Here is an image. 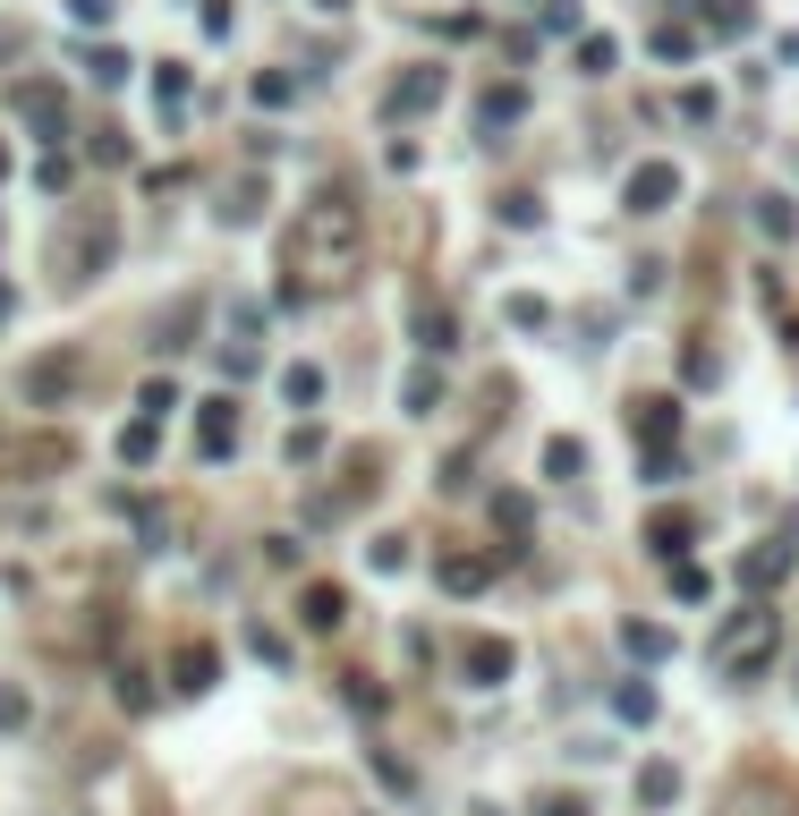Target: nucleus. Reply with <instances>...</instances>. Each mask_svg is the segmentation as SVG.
Listing matches in <instances>:
<instances>
[{
  "mask_svg": "<svg viewBox=\"0 0 799 816\" xmlns=\"http://www.w3.org/2000/svg\"><path fill=\"white\" fill-rule=\"evenodd\" d=\"M417 332H425V349H434V358L451 349V315H443V306H425V315H417Z\"/></svg>",
  "mask_w": 799,
  "mask_h": 816,
  "instance_id": "26",
  "label": "nucleus"
},
{
  "mask_svg": "<svg viewBox=\"0 0 799 816\" xmlns=\"http://www.w3.org/2000/svg\"><path fill=\"white\" fill-rule=\"evenodd\" d=\"M655 52H664V60H689V52H698V34H689V26H664V34H655Z\"/></svg>",
  "mask_w": 799,
  "mask_h": 816,
  "instance_id": "27",
  "label": "nucleus"
},
{
  "mask_svg": "<svg viewBox=\"0 0 799 816\" xmlns=\"http://www.w3.org/2000/svg\"><path fill=\"white\" fill-rule=\"evenodd\" d=\"M612 60H621V43H612V34H587V43H578V68H587V77H604Z\"/></svg>",
  "mask_w": 799,
  "mask_h": 816,
  "instance_id": "22",
  "label": "nucleus"
},
{
  "mask_svg": "<svg viewBox=\"0 0 799 816\" xmlns=\"http://www.w3.org/2000/svg\"><path fill=\"white\" fill-rule=\"evenodd\" d=\"M757 230H766V238H791V230H799L791 197H757Z\"/></svg>",
  "mask_w": 799,
  "mask_h": 816,
  "instance_id": "16",
  "label": "nucleus"
},
{
  "mask_svg": "<svg viewBox=\"0 0 799 816\" xmlns=\"http://www.w3.org/2000/svg\"><path fill=\"white\" fill-rule=\"evenodd\" d=\"M281 264L298 272L281 298H315L323 281H349V272H357V204L332 197V188L307 197V213H298V230H289V256Z\"/></svg>",
  "mask_w": 799,
  "mask_h": 816,
  "instance_id": "1",
  "label": "nucleus"
},
{
  "mask_svg": "<svg viewBox=\"0 0 799 816\" xmlns=\"http://www.w3.org/2000/svg\"><path fill=\"white\" fill-rule=\"evenodd\" d=\"M120 706H129V715H145V706H154V689H145V672H120Z\"/></svg>",
  "mask_w": 799,
  "mask_h": 816,
  "instance_id": "29",
  "label": "nucleus"
},
{
  "mask_svg": "<svg viewBox=\"0 0 799 816\" xmlns=\"http://www.w3.org/2000/svg\"><path fill=\"white\" fill-rule=\"evenodd\" d=\"M26 392L34 400H68V392H77V358H34L26 366Z\"/></svg>",
  "mask_w": 799,
  "mask_h": 816,
  "instance_id": "13",
  "label": "nucleus"
},
{
  "mask_svg": "<svg viewBox=\"0 0 799 816\" xmlns=\"http://www.w3.org/2000/svg\"><path fill=\"white\" fill-rule=\"evenodd\" d=\"M86 68H95V86H120V77H129V60H120V52H95Z\"/></svg>",
  "mask_w": 799,
  "mask_h": 816,
  "instance_id": "36",
  "label": "nucleus"
},
{
  "mask_svg": "<svg viewBox=\"0 0 799 816\" xmlns=\"http://www.w3.org/2000/svg\"><path fill=\"white\" fill-rule=\"evenodd\" d=\"M536 816H587V800H578V791H553V800H544Z\"/></svg>",
  "mask_w": 799,
  "mask_h": 816,
  "instance_id": "38",
  "label": "nucleus"
},
{
  "mask_svg": "<svg viewBox=\"0 0 799 816\" xmlns=\"http://www.w3.org/2000/svg\"><path fill=\"white\" fill-rule=\"evenodd\" d=\"M0 179H9V145H0Z\"/></svg>",
  "mask_w": 799,
  "mask_h": 816,
  "instance_id": "41",
  "label": "nucleus"
},
{
  "mask_svg": "<svg viewBox=\"0 0 799 816\" xmlns=\"http://www.w3.org/2000/svg\"><path fill=\"white\" fill-rule=\"evenodd\" d=\"M281 392L298 400V409H315V400H323V375H315V366H289V375H281Z\"/></svg>",
  "mask_w": 799,
  "mask_h": 816,
  "instance_id": "23",
  "label": "nucleus"
},
{
  "mask_svg": "<svg viewBox=\"0 0 799 816\" xmlns=\"http://www.w3.org/2000/svg\"><path fill=\"white\" fill-rule=\"evenodd\" d=\"M247 647H256L264 663H289V638H273V629H264V621H256V629H247Z\"/></svg>",
  "mask_w": 799,
  "mask_h": 816,
  "instance_id": "32",
  "label": "nucleus"
},
{
  "mask_svg": "<svg viewBox=\"0 0 799 816\" xmlns=\"http://www.w3.org/2000/svg\"><path fill=\"white\" fill-rule=\"evenodd\" d=\"M774 647H783V621H774L766 604H748V613L714 638V672H723V681H766Z\"/></svg>",
  "mask_w": 799,
  "mask_h": 816,
  "instance_id": "2",
  "label": "nucleus"
},
{
  "mask_svg": "<svg viewBox=\"0 0 799 816\" xmlns=\"http://www.w3.org/2000/svg\"><path fill=\"white\" fill-rule=\"evenodd\" d=\"M578 468H587V451H578L570 434H553V443H544V477H578Z\"/></svg>",
  "mask_w": 799,
  "mask_h": 816,
  "instance_id": "18",
  "label": "nucleus"
},
{
  "mask_svg": "<svg viewBox=\"0 0 799 816\" xmlns=\"http://www.w3.org/2000/svg\"><path fill=\"white\" fill-rule=\"evenodd\" d=\"M289 94H298V86H289V77H256V102H264V111H281Z\"/></svg>",
  "mask_w": 799,
  "mask_h": 816,
  "instance_id": "37",
  "label": "nucleus"
},
{
  "mask_svg": "<svg viewBox=\"0 0 799 816\" xmlns=\"http://www.w3.org/2000/svg\"><path fill=\"white\" fill-rule=\"evenodd\" d=\"M646 545L664 561H689V545H698V511H655L646 519Z\"/></svg>",
  "mask_w": 799,
  "mask_h": 816,
  "instance_id": "9",
  "label": "nucleus"
},
{
  "mask_svg": "<svg viewBox=\"0 0 799 816\" xmlns=\"http://www.w3.org/2000/svg\"><path fill=\"white\" fill-rule=\"evenodd\" d=\"M434 579H443V595H477V588H493V561L485 554H443Z\"/></svg>",
  "mask_w": 799,
  "mask_h": 816,
  "instance_id": "11",
  "label": "nucleus"
},
{
  "mask_svg": "<svg viewBox=\"0 0 799 816\" xmlns=\"http://www.w3.org/2000/svg\"><path fill=\"white\" fill-rule=\"evenodd\" d=\"M170 672H179V689L196 697V689L222 681V647H204V638H196V647H179V663H170Z\"/></svg>",
  "mask_w": 799,
  "mask_h": 816,
  "instance_id": "12",
  "label": "nucleus"
},
{
  "mask_svg": "<svg viewBox=\"0 0 799 816\" xmlns=\"http://www.w3.org/2000/svg\"><path fill=\"white\" fill-rule=\"evenodd\" d=\"M621 647H630V655H646V663H655V655H672V638H664V629H655V621H630V629H621Z\"/></svg>",
  "mask_w": 799,
  "mask_h": 816,
  "instance_id": "19",
  "label": "nucleus"
},
{
  "mask_svg": "<svg viewBox=\"0 0 799 816\" xmlns=\"http://www.w3.org/2000/svg\"><path fill=\"white\" fill-rule=\"evenodd\" d=\"M68 9H77V26H102V18H111V0H68Z\"/></svg>",
  "mask_w": 799,
  "mask_h": 816,
  "instance_id": "39",
  "label": "nucleus"
},
{
  "mask_svg": "<svg viewBox=\"0 0 799 816\" xmlns=\"http://www.w3.org/2000/svg\"><path fill=\"white\" fill-rule=\"evenodd\" d=\"M672 595H680V604H698V595H706V570H698V561H672Z\"/></svg>",
  "mask_w": 799,
  "mask_h": 816,
  "instance_id": "25",
  "label": "nucleus"
},
{
  "mask_svg": "<svg viewBox=\"0 0 799 816\" xmlns=\"http://www.w3.org/2000/svg\"><path fill=\"white\" fill-rule=\"evenodd\" d=\"M630 425L646 443V485H672L680 477V400H664V392L630 400Z\"/></svg>",
  "mask_w": 799,
  "mask_h": 816,
  "instance_id": "3",
  "label": "nucleus"
},
{
  "mask_svg": "<svg viewBox=\"0 0 799 816\" xmlns=\"http://www.w3.org/2000/svg\"><path fill=\"white\" fill-rule=\"evenodd\" d=\"M493 519H502V536H519V527H528V502H519V493H502V502H493Z\"/></svg>",
  "mask_w": 799,
  "mask_h": 816,
  "instance_id": "35",
  "label": "nucleus"
},
{
  "mask_svg": "<svg viewBox=\"0 0 799 816\" xmlns=\"http://www.w3.org/2000/svg\"><path fill=\"white\" fill-rule=\"evenodd\" d=\"M612 715H621V723H646V715H655V689H646V681H621V689H612Z\"/></svg>",
  "mask_w": 799,
  "mask_h": 816,
  "instance_id": "15",
  "label": "nucleus"
},
{
  "mask_svg": "<svg viewBox=\"0 0 799 816\" xmlns=\"http://www.w3.org/2000/svg\"><path fill=\"white\" fill-rule=\"evenodd\" d=\"M298 621H307L315 638L349 629V588H332V579H307V588H298Z\"/></svg>",
  "mask_w": 799,
  "mask_h": 816,
  "instance_id": "6",
  "label": "nucleus"
},
{
  "mask_svg": "<svg viewBox=\"0 0 799 816\" xmlns=\"http://www.w3.org/2000/svg\"><path fill=\"white\" fill-rule=\"evenodd\" d=\"M672 800H680V774H672L664 757H655V765L639 774V808H672Z\"/></svg>",
  "mask_w": 799,
  "mask_h": 816,
  "instance_id": "14",
  "label": "nucleus"
},
{
  "mask_svg": "<svg viewBox=\"0 0 799 816\" xmlns=\"http://www.w3.org/2000/svg\"><path fill=\"white\" fill-rule=\"evenodd\" d=\"M315 9H349V0H315Z\"/></svg>",
  "mask_w": 799,
  "mask_h": 816,
  "instance_id": "40",
  "label": "nucleus"
},
{
  "mask_svg": "<svg viewBox=\"0 0 799 816\" xmlns=\"http://www.w3.org/2000/svg\"><path fill=\"white\" fill-rule=\"evenodd\" d=\"M120 459H129V468H145V459H154V417L120 425Z\"/></svg>",
  "mask_w": 799,
  "mask_h": 816,
  "instance_id": "20",
  "label": "nucleus"
},
{
  "mask_svg": "<svg viewBox=\"0 0 799 816\" xmlns=\"http://www.w3.org/2000/svg\"><path fill=\"white\" fill-rule=\"evenodd\" d=\"M443 86H451L443 68H409V77L391 86V120H400V111H409V120H417V111H434V102H443Z\"/></svg>",
  "mask_w": 799,
  "mask_h": 816,
  "instance_id": "10",
  "label": "nucleus"
},
{
  "mask_svg": "<svg viewBox=\"0 0 799 816\" xmlns=\"http://www.w3.org/2000/svg\"><path fill=\"white\" fill-rule=\"evenodd\" d=\"M791 570H799V527H783V536H766L757 554L740 561V588H748V595H766V588H783Z\"/></svg>",
  "mask_w": 799,
  "mask_h": 816,
  "instance_id": "4",
  "label": "nucleus"
},
{
  "mask_svg": "<svg viewBox=\"0 0 799 816\" xmlns=\"http://www.w3.org/2000/svg\"><path fill=\"white\" fill-rule=\"evenodd\" d=\"M366 561H375V570H400V561H409V536H375V554H366Z\"/></svg>",
  "mask_w": 799,
  "mask_h": 816,
  "instance_id": "31",
  "label": "nucleus"
},
{
  "mask_svg": "<svg viewBox=\"0 0 799 816\" xmlns=\"http://www.w3.org/2000/svg\"><path fill=\"white\" fill-rule=\"evenodd\" d=\"M170 409H179V392H170V383H162V375H154V383L136 392V417H170Z\"/></svg>",
  "mask_w": 799,
  "mask_h": 816,
  "instance_id": "24",
  "label": "nucleus"
},
{
  "mask_svg": "<svg viewBox=\"0 0 799 816\" xmlns=\"http://www.w3.org/2000/svg\"><path fill=\"white\" fill-rule=\"evenodd\" d=\"M154 94H162V111H170V120H179V111H188V68H170V60H162V77H154Z\"/></svg>",
  "mask_w": 799,
  "mask_h": 816,
  "instance_id": "21",
  "label": "nucleus"
},
{
  "mask_svg": "<svg viewBox=\"0 0 799 816\" xmlns=\"http://www.w3.org/2000/svg\"><path fill=\"white\" fill-rule=\"evenodd\" d=\"M0 315H9V281H0Z\"/></svg>",
  "mask_w": 799,
  "mask_h": 816,
  "instance_id": "42",
  "label": "nucleus"
},
{
  "mask_svg": "<svg viewBox=\"0 0 799 816\" xmlns=\"http://www.w3.org/2000/svg\"><path fill=\"white\" fill-rule=\"evenodd\" d=\"M349 706H357V715H384V689H375L366 672H357V681H349Z\"/></svg>",
  "mask_w": 799,
  "mask_h": 816,
  "instance_id": "34",
  "label": "nucleus"
},
{
  "mask_svg": "<svg viewBox=\"0 0 799 816\" xmlns=\"http://www.w3.org/2000/svg\"><path fill=\"white\" fill-rule=\"evenodd\" d=\"M34 179H43L52 197H60V188H68V179H77V170H68V154H43V163H34Z\"/></svg>",
  "mask_w": 799,
  "mask_h": 816,
  "instance_id": "28",
  "label": "nucleus"
},
{
  "mask_svg": "<svg viewBox=\"0 0 799 816\" xmlns=\"http://www.w3.org/2000/svg\"><path fill=\"white\" fill-rule=\"evenodd\" d=\"M680 375H689V383H698V392H706V383L723 375V358H714V349H689V366H680Z\"/></svg>",
  "mask_w": 799,
  "mask_h": 816,
  "instance_id": "30",
  "label": "nucleus"
},
{
  "mask_svg": "<svg viewBox=\"0 0 799 816\" xmlns=\"http://www.w3.org/2000/svg\"><path fill=\"white\" fill-rule=\"evenodd\" d=\"M196 451L204 459L238 451V400H204V409H196Z\"/></svg>",
  "mask_w": 799,
  "mask_h": 816,
  "instance_id": "8",
  "label": "nucleus"
},
{
  "mask_svg": "<svg viewBox=\"0 0 799 816\" xmlns=\"http://www.w3.org/2000/svg\"><path fill=\"white\" fill-rule=\"evenodd\" d=\"M511 672H519L511 638H459V681H468V689H502Z\"/></svg>",
  "mask_w": 799,
  "mask_h": 816,
  "instance_id": "5",
  "label": "nucleus"
},
{
  "mask_svg": "<svg viewBox=\"0 0 799 816\" xmlns=\"http://www.w3.org/2000/svg\"><path fill=\"white\" fill-rule=\"evenodd\" d=\"M672 197H680V170H672V163H639V170H630V188H621L630 213H664Z\"/></svg>",
  "mask_w": 799,
  "mask_h": 816,
  "instance_id": "7",
  "label": "nucleus"
},
{
  "mask_svg": "<svg viewBox=\"0 0 799 816\" xmlns=\"http://www.w3.org/2000/svg\"><path fill=\"white\" fill-rule=\"evenodd\" d=\"M0 731H26V689H0Z\"/></svg>",
  "mask_w": 799,
  "mask_h": 816,
  "instance_id": "33",
  "label": "nucleus"
},
{
  "mask_svg": "<svg viewBox=\"0 0 799 816\" xmlns=\"http://www.w3.org/2000/svg\"><path fill=\"white\" fill-rule=\"evenodd\" d=\"M18 111L43 120V128H60V94H52V86H18Z\"/></svg>",
  "mask_w": 799,
  "mask_h": 816,
  "instance_id": "17",
  "label": "nucleus"
}]
</instances>
